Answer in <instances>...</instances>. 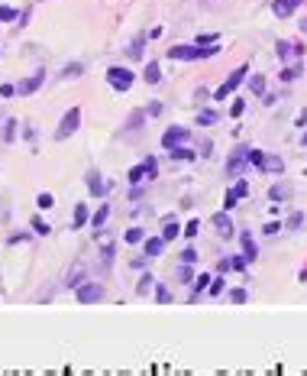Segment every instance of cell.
Returning a JSON list of instances; mask_svg holds the SVG:
<instances>
[{
  "label": "cell",
  "instance_id": "cell-1",
  "mask_svg": "<svg viewBox=\"0 0 307 376\" xmlns=\"http://www.w3.org/2000/svg\"><path fill=\"white\" fill-rule=\"evenodd\" d=\"M246 165H249V146H236V150L226 156V165H223L226 179H240L246 172Z\"/></svg>",
  "mask_w": 307,
  "mask_h": 376
},
{
  "label": "cell",
  "instance_id": "cell-2",
  "mask_svg": "<svg viewBox=\"0 0 307 376\" xmlns=\"http://www.w3.org/2000/svg\"><path fill=\"white\" fill-rule=\"evenodd\" d=\"M246 75H249V65H240V68H236V72L230 75V78H226V81L220 84V88H217L214 91V101H226V98H230V94L236 91V88H240V84L246 81Z\"/></svg>",
  "mask_w": 307,
  "mask_h": 376
},
{
  "label": "cell",
  "instance_id": "cell-3",
  "mask_svg": "<svg viewBox=\"0 0 307 376\" xmlns=\"http://www.w3.org/2000/svg\"><path fill=\"white\" fill-rule=\"evenodd\" d=\"M75 295H78V302H81V305H94V302H104V295H107V292H104L100 282H91V279H84V282L75 288Z\"/></svg>",
  "mask_w": 307,
  "mask_h": 376
},
{
  "label": "cell",
  "instance_id": "cell-4",
  "mask_svg": "<svg viewBox=\"0 0 307 376\" xmlns=\"http://www.w3.org/2000/svg\"><path fill=\"white\" fill-rule=\"evenodd\" d=\"M81 127V107H72V110H65V117L58 120V130H55V139H68L75 133V130Z\"/></svg>",
  "mask_w": 307,
  "mask_h": 376
},
{
  "label": "cell",
  "instance_id": "cell-5",
  "mask_svg": "<svg viewBox=\"0 0 307 376\" xmlns=\"http://www.w3.org/2000/svg\"><path fill=\"white\" fill-rule=\"evenodd\" d=\"M107 81L113 91H129L133 88V72L123 65H113V68H107Z\"/></svg>",
  "mask_w": 307,
  "mask_h": 376
},
{
  "label": "cell",
  "instance_id": "cell-6",
  "mask_svg": "<svg viewBox=\"0 0 307 376\" xmlns=\"http://www.w3.org/2000/svg\"><path fill=\"white\" fill-rule=\"evenodd\" d=\"M188 139H191V130L188 127H168L162 133V146H165V150H175V146H184Z\"/></svg>",
  "mask_w": 307,
  "mask_h": 376
},
{
  "label": "cell",
  "instance_id": "cell-7",
  "mask_svg": "<svg viewBox=\"0 0 307 376\" xmlns=\"http://www.w3.org/2000/svg\"><path fill=\"white\" fill-rule=\"evenodd\" d=\"M42 84H46V72H36V75H29V78H23L20 84H16V94L20 98H26V94H32V91H39Z\"/></svg>",
  "mask_w": 307,
  "mask_h": 376
},
{
  "label": "cell",
  "instance_id": "cell-8",
  "mask_svg": "<svg viewBox=\"0 0 307 376\" xmlns=\"http://www.w3.org/2000/svg\"><path fill=\"white\" fill-rule=\"evenodd\" d=\"M84 182H87V191H91L94 198H104V195H107V182H104V176H100L97 169H91V172H87V176H84Z\"/></svg>",
  "mask_w": 307,
  "mask_h": 376
},
{
  "label": "cell",
  "instance_id": "cell-9",
  "mask_svg": "<svg viewBox=\"0 0 307 376\" xmlns=\"http://www.w3.org/2000/svg\"><path fill=\"white\" fill-rule=\"evenodd\" d=\"M210 224L217 227V234H220V237H233V221H230V211H220V214H214L210 217Z\"/></svg>",
  "mask_w": 307,
  "mask_h": 376
},
{
  "label": "cell",
  "instance_id": "cell-10",
  "mask_svg": "<svg viewBox=\"0 0 307 376\" xmlns=\"http://www.w3.org/2000/svg\"><path fill=\"white\" fill-rule=\"evenodd\" d=\"M294 195V185L291 182H275V185L268 188V201H288Z\"/></svg>",
  "mask_w": 307,
  "mask_h": 376
},
{
  "label": "cell",
  "instance_id": "cell-11",
  "mask_svg": "<svg viewBox=\"0 0 307 376\" xmlns=\"http://www.w3.org/2000/svg\"><path fill=\"white\" fill-rule=\"evenodd\" d=\"M259 169H262V172H275V176H282V172H285V159H282V156H275V153H265V159H262Z\"/></svg>",
  "mask_w": 307,
  "mask_h": 376
},
{
  "label": "cell",
  "instance_id": "cell-12",
  "mask_svg": "<svg viewBox=\"0 0 307 376\" xmlns=\"http://www.w3.org/2000/svg\"><path fill=\"white\" fill-rule=\"evenodd\" d=\"M84 224H91V214H87V205H75V214H72V230H81Z\"/></svg>",
  "mask_w": 307,
  "mask_h": 376
},
{
  "label": "cell",
  "instance_id": "cell-13",
  "mask_svg": "<svg viewBox=\"0 0 307 376\" xmlns=\"http://www.w3.org/2000/svg\"><path fill=\"white\" fill-rule=\"evenodd\" d=\"M126 182H129V185H143V182H149L146 165H143V162H139V165H133V169L126 172Z\"/></svg>",
  "mask_w": 307,
  "mask_h": 376
},
{
  "label": "cell",
  "instance_id": "cell-14",
  "mask_svg": "<svg viewBox=\"0 0 307 376\" xmlns=\"http://www.w3.org/2000/svg\"><path fill=\"white\" fill-rule=\"evenodd\" d=\"M178 234H181V227H178V221H175V217L168 214V217L162 221V237H165V243H168V240H175Z\"/></svg>",
  "mask_w": 307,
  "mask_h": 376
},
{
  "label": "cell",
  "instance_id": "cell-15",
  "mask_svg": "<svg viewBox=\"0 0 307 376\" xmlns=\"http://www.w3.org/2000/svg\"><path fill=\"white\" fill-rule=\"evenodd\" d=\"M240 240H243V253H246V259H249V263H252V259H256L259 256V247H256V240H252V234H240Z\"/></svg>",
  "mask_w": 307,
  "mask_h": 376
},
{
  "label": "cell",
  "instance_id": "cell-16",
  "mask_svg": "<svg viewBox=\"0 0 307 376\" xmlns=\"http://www.w3.org/2000/svg\"><path fill=\"white\" fill-rule=\"evenodd\" d=\"M107 217H110V205H100L97 211L91 214V227H94V230H104V224H107Z\"/></svg>",
  "mask_w": 307,
  "mask_h": 376
},
{
  "label": "cell",
  "instance_id": "cell-17",
  "mask_svg": "<svg viewBox=\"0 0 307 376\" xmlns=\"http://www.w3.org/2000/svg\"><path fill=\"white\" fill-rule=\"evenodd\" d=\"M162 250H165V237H146V256L149 259L162 256Z\"/></svg>",
  "mask_w": 307,
  "mask_h": 376
},
{
  "label": "cell",
  "instance_id": "cell-18",
  "mask_svg": "<svg viewBox=\"0 0 307 376\" xmlns=\"http://www.w3.org/2000/svg\"><path fill=\"white\" fill-rule=\"evenodd\" d=\"M271 13H275L278 20H288V16L294 13V4L291 0H275V4H271Z\"/></svg>",
  "mask_w": 307,
  "mask_h": 376
},
{
  "label": "cell",
  "instance_id": "cell-19",
  "mask_svg": "<svg viewBox=\"0 0 307 376\" xmlns=\"http://www.w3.org/2000/svg\"><path fill=\"white\" fill-rule=\"evenodd\" d=\"M143 78H146V84H159V81H162V68H159V62H149V65L143 68Z\"/></svg>",
  "mask_w": 307,
  "mask_h": 376
},
{
  "label": "cell",
  "instance_id": "cell-20",
  "mask_svg": "<svg viewBox=\"0 0 307 376\" xmlns=\"http://www.w3.org/2000/svg\"><path fill=\"white\" fill-rule=\"evenodd\" d=\"M217 120H220V113H217V110H210V107H200L197 110V124L200 127H214Z\"/></svg>",
  "mask_w": 307,
  "mask_h": 376
},
{
  "label": "cell",
  "instance_id": "cell-21",
  "mask_svg": "<svg viewBox=\"0 0 307 376\" xmlns=\"http://www.w3.org/2000/svg\"><path fill=\"white\" fill-rule=\"evenodd\" d=\"M146 39H149V33H139V36L129 42V59H143V46H146Z\"/></svg>",
  "mask_w": 307,
  "mask_h": 376
},
{
  "label": "cell",
  "instance_id": "cell-22",
  "mask_svg": "<svg viewBox=\"0 0 307 376\" xmlns=\"http://www.w3.org/2000/svg\"><path fill=\"white\" fill-rule=\"evenodd\" d=\"M275 55L282 59V62H288V59L294 55V42H288V39H278V42H275Z\"/></svg>",
  "mask_w": 307,
  "mask_h": 376
},
{
  "label": "cell",
  "instance_id": "cell-23",
  "mask_svg": "<svg viewBox=\"0 0 307 376\" xmlns=\"http://www.w3.org/2000/svg\"><path fill=\"white\" fill-rule=\"evenodd\" d=\"M146 117H149L146 110H133V113H129V120H126V130H129V133H136V130L146 124Z\"/></svg>",
  "mask_w": 307,
  "mask_h": 376
},
{
  "label": "cell",
  "instance_id": "cell-24",
  "mask_svg": "<svg viewBox=\"0 0 307 376\" xmlns=\"http://www.w3.org/2000/svg\"><path fill=\"white\" fill-rule=\"evenodd\" d=\"M81 282H84V266H81V263H78V266L72 269V273H68V279H65V285H68V288H78V285H81Z\"/></svg>",
  "mask_w": 307,
  "mask_h": 376
},
{
  "label": "cell",
  "instance_id": "cell-25",
  "mask_svg": "<svg viewBox=\"0 0 307 376\" xmlns=\"http://www.w3.org/2000/svg\"><path fill=\"white\" fill-rule=\"evenodd\" d=\"M155 288V276L152 273H146L143 279H139V285H136V295H149Z\"/></svg>",
  "mask_w": 307,
  "mask_h": 376
},
{
  "label": "cell",
  "instance_id": "cell-26",
  "mask_svg": "<svg viewBox=\"0 0 307 376\" xmlns=\"http://www.w3.org/2000/svg\"><path fill=\"white\" fill-rule=\"evenodd\" d=\"M84 75V62H68L61 68V78H81Z\"/></svg>",
  "mask_w": 307,
  "mask_h": 376
},
{
  "label": "cell",
  "instance_id": "cell-27",
  "mask_svg": "<svg viewBox=\"0 0 307 376\" xmlns=\"http://www.w3.org/2000/svg\"><path fill=\"white\" fill-rule=\"evenodd\" d=\"M123 240L126 243H146V230L143 227H129V230L123 234Z\"/></svg>",
  "mask_w": 307,
  "mask_h": 376
},
{
  "label": "cell",
  "instance_id": "cell-28",
  "mask_svg": "<svg viewBox=\"0 0 307 376\" xmlns=\"http://www.w3.org/2000/svg\"><path fill=\"white\" fill-rule=\"evenodd\" d=\"M113 256H117V247H113V243H104V250H100V263H104V269L113 266Z\"/></svg>",
  "mask_w": 307,
  "mask_h": 376
},
{
  "label": "cell",
  "instance_id": "cell-29",
  "mask_svg": "<svg viewBox=\"0 0 307 376\" xmlns=\"http://www.w3.org/2000/svg\"><path fill=\"white\" fill-rule=\"evenodd\" d=\"M168 156L178 159V162H191V159H194V153H191L188 146H175V150H168Z\"/></svg>",
  "mask_w": 307,
  "mask_h": 376
},
{
  "label": "cell",
  "instance_id": "cell-30",
  "mask_svg": "<svg viewBox=\"0 0 307 376\" xmlns=\"http://www.w3.org/2000/svg\"><path fill=\"white\" fill-rule=\"evenodd\" d=\"M29 227H32V230L39 234V237H49V234H52L49 221H42V217H32V221H29Z\"/></svg>",
  "mask_w": 307,
  "mask_h": 376
},
{
  "label": "cell",
  "instance_id": "cell-31",
  "mask_svg": "<svg viewBox=\"0 0 307 376\" xmlns=\"http://www.w3.org/2000/svg\"><path fill=\"white\" fill-rule=\"evenodd\" d=\"M297 75H304V65H288V68H282L278 78H282V81H294Z\"/></svg>",
  "mask_w": 307,
  "mask_h": 376
},
{
  "label": "cell",
  "instance_id": "cell-32",
  "mask_svg": "<svg viewBox=\"0 0 307 376\" xmlns=\"http://www.w3.org/2000/svg\"><path fill=\"white\" fill-rule=\"evenodd\" d=\"M155 302H159V305H168V302H172V292H168V285L155 282Z\"/></svg>",
  "mask_w": 307,
  "mask_h": 376
},
{
  "label": "cell",
  "instance_id": "cell-33",
  "mask_svg": "<svg viewBox=\"0 0 307 376\" xmlns=\"http://www.w3.org/2000/svg\"><path fill=\"white\" fill-rule=\"evenodd\" d=\"M0 136H4V143H13L16 139V120H7L4 130H0Z\"/></svg>",
  "mask_w": 307,
  "mask_h": 376
},
{
  "label": "cell",
  "instance_id": "cell-34",
  "mask_svg": "<svg viewBox=\"0 0 307 376\" xmlns=\"http://www.w3.org/2000/svg\"><path fill=\"white\" fill-rule=\"evenodd\" d=\"M52 205H55V198H52L49 191H39V195H36V208H39V211H49Z\"/></svg>",
  "mask_w": 307,
  "mask_h": 376
},
{
  "label": "cell",
  "instance_id": "cell-35",
  "mask_svg": "<svg viewBox=\"0 0 307 376\" xmlns=\"http://www.w3.org/2000/svg\"><path fill=\"white\" fill-rule=\"evenodd\" d=\"M249 88H252V94H265V78H262V75H252V78H249Z\"/></svg>",
  "mask_w": 307,
  "mask_h": 376
},
{
  "label": "cell",
  "instance_id": "cell-36",
  "mask_svg": "<svg viewBox=\"0 0 307 376\" xmlns=\"http://www.w3.org/2000/svg\"><path fill=\"white\" fill-rule=\"evenodd\" d=\"M223 282H226L223 273H220V276H214V279H210V285H207V292H210V295H220V292H223Z\"/></svg>",
  "mask_w": 307,
  "mask_h": 376
},
{
  "label": "cell",
  "instance_id": "cell-37",
  "mask_svg": "<svg viewBox=\"0 0 307 376\" xmlns=\"http://www.w3.org/2000/svg\"><path fill=\"white\" fill-rule=\"evenodd\" d=\"M236 205H240V195H236V191L230 188V191H226V195H223V211H233Z\"/></svg>",
  "mask_w": 307,
  "mask_h": 376
},
{
  "label": "cell",
  "instance_id": "cell-38",
  "mask_svg": "<svg viewBox=\"0 0 307 376\" xmlns=\"http://www.w3.org/2000/svg\"><path fill=\"white\" fill-rule=\"evenodd\" d=\"M230 302H233V305H246V302H249V292H246V288H233V292H230Z\"/></svg>",
  "mask_w": 307,
  "mask_h": 376
},
{
  "label": "cell",
  "instance_id": "cell-39",
  "mask_svg": "<svg viewBox=\"0 0 307 376\" xmlns=\"http://www.w3.org/2000/svg\"><path fill=\"white\" fill-rule=\"evenodd\" d=\"M285 227H288V230H297V227H304V214H301V211H294V214L285 221Z\"/></svg>",
  "mask_w": 307,
  "mask_h": 376
},
{
  "label": "cell",
  "instance_id": "cell-40",
  "mask_svg": "<svg viewBox=\"0 0 307 376\" xmlns=\"http://www.w3.org/2000/svg\"><path fill=\"white\" fill-rule=\"evenodd\" d=\"M143 165H146L149 179H155V176H159V162H155V156H146V159H143Z\"/></svg>",
  "mask_w": 307,
  "mask_h": 376
},
{
  "label": "cell",
  "instance_id": "cell-41",
  "mask_svg": "<svg viewBox=\"0 0 307 376\" xmlns=\"http://www.w3.org/2000/svg\"><path fill=\"white\" fill-rule=\"evenodd\" d=\"M181 234H184V237H197V234H200V221H197V217H194V221H188Z\"/></svg>",
  "mask_w": 307,
  "mask_h": 376
},
{
  "label": "cell",
  "instance_id": "cell-42",
  "mask_svg": "<svg viewBox=\"0 0 307 376\" xmlns=\"http://www.w3.org/2000/svg\"><path fill=\"white\" fill-rule=\"evenodd\" d=\"M233 191H236L240 198H246V195H249V182H246V179L240 176V179H236V185H233Z\"/></svg>",
  "mask_w": 307,
  "mask_h": 376
},
{
  "label": "cell",
  "instance_id": "cell-43",
  "mask_svg": "<svg viewBox=\"0 0 307 376\" xmlns=\"http://www.w3.org/2000/svg\"><path fill=\"white\" fill-rule=\"evenodd\" d=\"M181 263H191V266H194V263H197V250H194V247L181 250Z\"/></svg>",
  "mask_w": 307,
  "mask_h": 376
},
{
  "label": "cell",
  "instance_id": "cell-44",
  "mask_svg": "<svg viewBox=\"0 0 307 376\" xmlns=\"http://www.w3.org/2000/svg\"><path fill=\"white\" fill-rule=\"evenodd\" d=\"M262 159H265V153H262V150H252V146H249V165H256V169H259Z\"/></svg>",
  "mask_w": 307,
  "mask_h": 376
},
{
  "label": "cell",
  "instance_id": "cell-45",
  "mask_svg": "<svg viewBox=\"0 0 307 376\" xmlns=\"http://www.w3.org/2000/svg\"><path fill=\"white\" fill-rule=\"evenodd\" d=\"M178 279H181V282H194V273H191V263H184V266L178 269Z\"/></svg>",
  "mask_w": 307,
  "mask_h": 376
},
{
  "label": "cell",
  "instance_id": "cell-46",
  "mask_svg": "<svg viewBox=\"0 0 307 376\" xmlns=\"http://www.w3.org/2000/svg\"><path fill=\"white\" fill-rule=\"evenodd\" d=\"M10 20H16V10L13 7H0V23H10Z\"/></svg>",
  "mask_w": 307,
  "mask_h": 376
},
{
  "label": "cell",
  "instance_id": "cell-47",
  "mask_svg": "<svg viewBox=\"0 0 307 376\" xmlns=\"http://www.w3.org/2000/svg\"><path fill=\"white\" fill-rule=\"evenodd\" d=\"M278 230H282V221H268L265 227H262V234H268V237H275Z\"/></svg>",
  "mask_w": 307,
  "mask_h": 376
},
{
  "label": "cell",
  "instance_id": "cell-48",
  "mask_svg": "<svg viewBox=\"0 0 307 376\" xmlns=\"http://www.w3.org/2000/svg\"><path fill=\"white\" fill-rule=\"evenodd\" d=\"M243 110H246V101H233V107H230V117H243Z\"/></svg>",
  "mask_w": 307,
  "mask_h": 376
},
{
  "label": "cell",
  "instance_id": "cell-49",
  "mask_svg": "<svg viewBox=\"0 0 307 376\" xmlns=\"http://www.w3.org/2000/svg\"><path fill=\"white\" fill-rule=\"evenodd\" d=\"M246 263H249V259H246V253H243V256H233V259H230L233 269H246Z\"/></svg>",
  "mask_w": 307,
  "mask_h": 376
},
{
  "label": "cell",
  "instance_id": "cell-50",
  "mask_svg": "<svg viewBox=\"0 0 307 376\" xmlns=\"http://www.w3.org/2000/svg\"><path fill=\"white\" fill-rule=\"evenodd\" d=\"M16 94V84H0V98H13Z\"/></svg>",
  "mask_w": 307,
  "mask_h": 376
},
{
  "label": "cell",
  "instance_id": "cell-51",
  "mask_svg": "<svg viewBox=\"0 0 307 376\" xmlns=\"http://www.w3.org/2000/svg\"><path fill=\"white\" fill-rule=\"evenodd\" d=\"M146 113H149V117H159V113H162V104H159V101H152V104L146 107Z\"/></svg>",
  "mask_w": 307,
  "mask_h": 376
},
{
  "label": "cell",
  "instance_id": "cell-52",
  "mask_svg": "<svg viewBox=\"0 0 307 376\" xmlns=\"http://www.w3.org/2000/svg\"><path fill=\"white\" fill-rule=\"evenodd\" d=\"M210 150H214V143H210V139H204V143H200V156L207 159V156H210Z\"/></svg>",
  "mask_w": 307,
  "mask_h": 376
},
{
  "label": "cell",
  "instance_id": "cell-53",
  "mask_svg": "<svg viewBox=\"0 0 307 376\" xmlns=\"http://www.w3.org/2000/svg\"><path fill=\"white\" fill-rule=\"evenodd\" d=\"M230 269H233L230 259H220V263H217V273H230Z\"/></svg>",
  "mask_w": 307,
  "mask_h": 376
},
{
  "label": "cell",
  "instance_id": "cell-54",
  "mask_svg": "<svg viewBox=\"0 0 307 376\" xmlns=\"http://www.w3.org/2000/svg\"><path fill=\"white\" fill-rule=\"evenodd\" d=\"M297 127H301V130H304V127H307V107H304V110H301V113H297Z\"/></svg>",
  "mask_w": 307,
  "mask_h": 376
},
{
  "label": "cell",
  "instance_id": "cell-55",
  "mask_svg": "<svg viewBox=\"0 0 307 376\" xmlns=\"http://www.w3.org/2000/svg\"><path fill=\"white\" fill-rule=\"evenodd\" d=\"M194 98H197V101H207V98H210V91H207V88H197V91H194Z\"/></svg>",
  "mask_w": 307,
  "mask_h": 376
},
{
  "label": "cell",
  "instance_id": "cell-56",
  "mask_svg": "<svg viewBox=\"0 0 307 376\" xmlns=\"http://www.w3.org/2000/svg\"><path fill=\"white\" fill-rule=\"evenodd\" d=\"M301 33H307V16H304V23H301Z\"/></svg>",
  "mask_w": 307,
  "mask_h": 376
},
{
  "label": "cell",
  "instance_id": "cell-57",
  "mask_svg": "<svg viewBox=\"0 0 307 376\" xmlns=\"http://www.w3.org/2000/svg\"><path fill=\"white\" fill-rule=\"evenodd\" d=\"M291 4H294V7H301V4H304V0H291Z\"/></svg>",
  "mask_w": 307,
  "mask_h": 376
},
{
  "label": "cell",
  "instance_id": "cell-58",
  "mask_svg": "<svg viewBox=\"0 0 307 376\" xmlns=\"http://www.w3.org/2000/svg\"><path fill=\"white\" fill-rule=\"evenodd\" d=\"M304 143H307V130H304Z\"/></svg>",
  "mask_w": 307,
  "mask_h": 376
}]
</instances>
